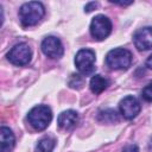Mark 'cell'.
Returning a JSON list of instances; mask_svg holds the SVG:
<instances>
[{
  "mask_svg": "<svg viewBox=\"0 0 152 152\" xmlns=\"http://www.w3.org/2000/svg\"><path fill=\"white\" fill-rule=\"evenodd\" d=\"M15 142V138L13 132L6 127L2 126L0 128V152H10Z\"/></svg>",
  "mask_w": 152,
  "mask_h": 152,
  "instance_id": "obj_11",
  "label": "cell"
},
{
  "mask_svg": "<svg viewBox=\"0 0 152 152\" xmlns=\"http://www.w3.org/2000/svg\"><path fill=\"white\" fill-rule=\"evenodd\" d=\"M141 97L146 102H152V81L148 82L141 90Z\"/></svg>",
  "mask_w": 152,
  "mask_h": 152,
  "instance_id": "obj_16",
  "label": "cell"
},
{
  "mask_svg": "<svg viewBox=\"0 0 152 152\" xmlns=\"http://www.w3.org/2000/svg\"><path fill=\"white\" fill-rule=\"evenodd\" d=\"M42 51L45 56L53 58V59H58L64 55V48L62 42L59 40V38L55 37V36H48L43 39L42 42Z\"/></svg>",
  "mask_w": 152,
  "mask_h": 152,
  "instance_id": "obj_7",
  "label": "cell"
},
{
  "mask_svg": "<svg viewBox=\"0 0 152 152\" xmlns=\"http://www.w3.org/2000/svg\"><path fill=\"white\" fill-rule=\"evenodd\" d=\"M99 6V4L97 2H95V1H91V2H88L86 6H84V12H87V13H89V12H91L93 10H95L96 7Z\"/></svg>",
  "mask_w": 152,
  "mask_h": 152,
  "instance_id": "obj_17",
  "label": "cell"
},
{
  "mask_svg": "<svg viewBox=\"0 0 152 152\" xmlns=\"http://www.w3.org/2000/svg\"><path fill=\"white\" fill-rule=\"evenodd\" d=\"M133 42L139 51L152 49V27L146 26L137 30L133 34Z\"/></svg>",
  "mask_w": 152,
  "mask_h": 152,
  "instance_id": "obj_9",
  "label": "cell"
},
{
  "mask_svg": "<svg viewBox=\"0 0 152 152\" xmlns=\"http://www.w3.org/2000/svg\"><path fill=\"white\" fill-rule=\"evenodd\" d=\"M95 52L90 49H81L75 56V65L77 70L84 75H91L95 71Z\"/></svg>",
  "mask_w": 152,
  "mask_h": 152,
  "instance_id": "obj_4",
  "label": "cell"
},
{
  "mask_svg": "<svg viewBox=\"0 0 152 152\" xmlns=\"http://www.w3.org/2000/svg\"><path fill=\"white\" fill-rule=\"evenodd\" d=\"M84 84V78L83 76L78 75V74H72L70 80H69V87L74 88V89H80L82 88Z\"/></svg>",
  "mask_w": 152,
  "mask_h": 152,
  "instance_id": "obj_15",
  "label": "cell"
},
{
  "mask_svg": "<svg viewBox=\"0 0 152 152\" xmlns=\"http://www.w3.org/2000/svg\"><path fill=\"white\" fill-rule=\"evenodd\" d=\"M119 109H120V113L121 115L127 119V120H132L134 119L139 113H140V103L139 101L132 96V95H128V96H125L120 103H119Z\"/></svg>",
  "mask_w": 152,
  "mask_h": 152,
  "instance_id": "obj_8",
  "label": "cell"
},
{
  "mask_svg": "<svg viewBox=\"0 0 152 152\" xmlns=\"http://www.w3.org/2000/svg\"><path fill=\"white\" fill-rule=\"evenodd\" d=\"M145 65L148 68V69H152V55L146 59V63H145Z\"/></svg>",
  "mask_w": 152,
  "mask_h": 152,
  "instance_id": "obj_20",
  "label": "cell"
},
{
  "mask_svg": "<svg viewBox=\"0 0 152 152\" xmlns=\"http://www.w3.org/2000/svg\"><path fill=\"white\" fill-rule=\"evenodd\" d=\"M78 121V115L75 110L68 109L62 112L57 118V124L62 129H71L76 126Z\"/></svg>",
  "mask_w": 152,
  "mask_h": 152,
  "instance_id": "obj_10",
  "label": "cell"
},
{
  "mask_svg": "<svg viewBox=\"0 0 152 152\" xmlns=\"http://www.w3.org/2000/svg\"><path fill=\"white\" fill-rule=\"evenodd\" d=\"M53 147H55V139L43 138L38 141L36 146V152H52Z\"/></svg>",
  "mask_w": 152,
  "mask_h": 152,
  "instance_id": "obj_14",
  "label": "cell"
},
{
  "mask_svg": "<svg viewBox=\"0 0 152 152\" xmlns=\"http://www.w3.org/2000/svg\"><path fill=\"white\" fill-rule=\"evenodd\" d=\"M90 34L96 40L106 39L112 32V21L106 15H95L90 23Z\"/></svg>",
  "mask_w": 152,
  "mask_h": 152,
  "instance_id": "obj_5",
  "label": "cell"
},
{
  "mask_svg": "<svg viewBox=\"0 0 152 152\" xmlns=\"http://www.w3.org/2000/svg\"><path fill=\"white\" fill-rule=\"evenodd\" d=\"M148 148H150V151L152 152V140L150 141V145H148Z\"/></svg>",
  "mask_w": 152,
  "mask_h": 152,
  "instance_id": "obj_21",
  "label": "cell"
},
{
  "mask_svg": "<svg viewBox=\"0 0 152 152\" xmlns=\"http://www.w3.org/2000/svg\"><path fill=\"white\" fill-rule=\"evenodd\" d=\"M45 14V7L39 1H30L19 8V19L24 27L34 26Z\"/></svg>",
  "mask_w": 152,
  "mask_h": 152,
  "instance_id": "obj_1",
  "label": "cell"
},
{
  "mask_svg": "<svg viewBox=\"0 0 152 152\" xmlns=\"http://www.w3.org/2000/svg\"><path fill=\"white\" fill-rule=\"evenodd\" d=\"M122 152H139V148L137 145L134 144H129V145H126L122 150Z\"/></svg>",
  "mask_w": 152,
  "mask_h": 152,
  "instance_id": "obj_18",
  "label": "cell"
},
{
  "mask_svg": "<svg viewBox=\"0 0 152 152\" xmlns=\"http://www.w3.org/2000/svg\"><path fill=\"white\" fill-rule=\"evenodd\" d=\"M27 120L30 125L37 129V131H44L51 122L52 120V112L49 106L45 104H38L33 107L28 114H27Z\"/></svg>",
  "mask_w": 152,
  "mask_h": 152,
  "instance_id": "obj_2",
  "label": "cell"
},
{
  "mask_svg": "<svg viewBox=\"0 0 152 152\" xmlns=\"http://www.w3.org/2000/svg\"><path fill=\"white\" fill-rule=\"evenodd\" d=\"M31 57H32V51L26 43L15 44L7 53V59L12 64L18 66L28 64L31 61Z\"/></svg>",
  "mask_w": 152,
  "mask_h": 152,
  "instance_id": "obj_6",
  "label": "cell"
},
{
  "mask_svg": "<svg viewBox=\"0 0 152 152\" xmlns=\"http://www.w3.org/2000/svg\"><path fill=\"white\" fill-rule=\"evenodd\" d=\"M132 63V53L127 49L116 48L106 55V64L113 70H126Z\"/></svg>",
  "mask_w": 152,
  "mask_h": 152,
  "instance_id": "obj_3",
  "label": "cell"
},
{
  "mask_svg": "<svg viewBox=\"0 0 152 152\" xmlns=\"http://www.w3.org/2000/svg\"><path fill=\"white\" fill-rule=\"evenodd\" d=\"M109 82L107 78H104L103 76L101 75H94L89 82V87H90V90L95 94V95H99L101 94L107 87H108Z\"/></svg>",
  "mask_w": 152,
  "mask_h": 152,
  "instance_id": "obj_12",
  "label": "cell"
},
{
  "mask_svg": "<svg viewBox=\"0 0 152 152\" xmlns=\"http://www.w3.org/2000/svg\"><path fill=\"white\" fill-rule=\"evenodd\" d=\"M99 120L101 122H104V124H114L119 120V116L114 109H104V110L100 112Z\"/></svg>",
  "mask_w": 152,
  "mask_h": 152,
  "instance_id": "obj_13",
  "label": "cell"
},
{
  "mask_svg": "<svg viewBox=\"0 0 152 152\" xmlns=\"http://www.w3.org/2000/svg\"><path fill=\"white\" fill-rule=\"evenodd\" d=\"M110 2H112V4H115V5H120V6H127V5L133 4V1H127V2H125V1H114V0H110Z\"/></svg>",
  "mask_w": 152,
  "mask_h": 152,
  "instance_id": "obj_19",
  "label": "cell"
}]
</instances>
